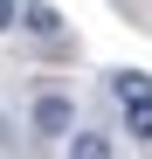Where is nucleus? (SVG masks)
Here are the masks:
<instances>
[{
	"instance_id": "5",
	"label": "nucleus",
	"mask_w": 152,
	"mask_h": 159,
	"mask_svg": "<svg viewBox=\"0 0 152 159\" xmlns=\"http://www.w3.org/2000/svg\"><path fill=\"white\" fill-rule=\"evenodd\" d=\"M7 28H21V0H0V35Z\"/></svg>"
},
{
	"instance_id": "3",
	"label": "nucleus",
	"mask_w": 152,
	"mask_h": 159,
	"mask_svg": "<svg viewBox=\"0 0 152 159\" xmlns=\"http://www.w3.org/2000/svg\"><path fill=\"white\" fill-rule=\"evenodd\" d=\"M21 28L42 35V42H56V35H62V14H56V7H42V0H21Z\"/></svg>"
},
{
	"instance_id": "1",
	"label": "nucleus",
	"mask_w": 152,
	"mask_h": 159,
	"mask_svg": "<svg viewBox=\"0 0 152 159\" xmlns=\"http://www.w3.org/2000/svg\"><path fill=\"white\" fill-rule=\"evenodd\" d=\"M111 90H118V104H124V131H132L138 145H152V76H145V69H118Z\"/></svg>"
},
{
	"instance_id": "2",
	"label": "nucleus",
	"mask_w": 152,
	"mask_h": 159,
	"mask_svg": "<svg viewBox=\"0 0 152 159\" xmlns=\"http://www.w3.org/2000/svg\"><path fill=\"white\" fill-rule=\"evenodd\" d=\"M69 125H76V104L62 90H42L35 97V131H42V139H69Z\"/></svg>"
},
{
	"instance_id": "4",
	"label": "nucleus",
	"mask_w": 152,
	"mask_h": 159,
	"mask_svg": "<svg viewBox=\"0 0 152 159\" xmlns=\"http://www.w3.org/2000/svg\"><path fill=\"white\" fill-rule=\"evenodd\" d=\"M69 152L76 159H111V139L104 131H69Z\"/></svg>"
},
{
	"instance_id": "6",
	"label": "nucleus",
	"mask_w": 152,
	"mask_h": 159,
	"mask_svg": "<svg viewBox=\"0 0 152 159\" xmlns=\"http://www.w3.org/2000/svg\"><path fill=\"white\" fill-rule=\"evenodd\" d=\"M0 145H14V125H7V111H0Z\"/></svg>"
}]
</instances>
